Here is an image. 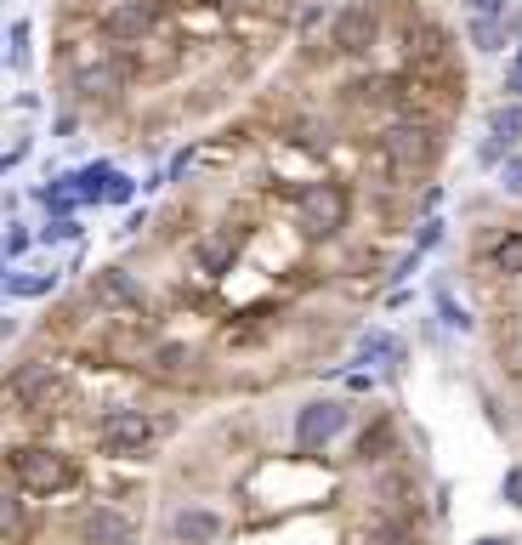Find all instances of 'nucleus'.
Instances as JSON below:
<instances>
[{
    "instance_id": "cd10ccee",
    "label": "nucleus",
    "mask_w": 522,
    "mask_h": 545,
    "mask_svg": "<svg viewBox=\"0 0 522 545\" xmlns=\"http://www.w3.org/2000/svg\"><path fill=\"white\" fill-rule=\"evenodd\" d=\"M29 250H35V233L18 228V222H6V233H0V256L18 262V256H29Z\"/></svg>"
},
{
    "instance_id": "4c0bfd02",
    "label": "nucleus",
    "mask_w": 522,
    "mask_h": 545,
    "mask_svg": "<svg viewBox=\"0 0 522 545\" xmlns=\"http://www.w3.org/2000/svg\"><path fill=\"white\" fill-rule=\"evenodd\" d=\"M148 222H154V216H148V205H142V211H131V216H125V233H142Z\"/></svg>"
},
{
    "instance_id": "dca6fc26",
    "label": "nucleus",
    "mask_w": 522,
    "mask_h": 545,
    "mask_svg": "<svg viewBox=\"0 0 522 545\" xmlns=\"http://www.w3.org/2000/svg\"><path fill=\"white\" fill-rule=\"evenodd\" d=\"M40 540V517L29 506V494L18 483H6L0 472V545H35Z\"/></svg>"
},
{
    "instance_id": "a878e982",
    "label": "nucleus",
    "mask_w": 522,
    "mask_h": 545,
    "mask_svg": "<svg viewBox=\"0 0 522 545\" xmlns=\"http://www.w3.org/2000/svg\"><path fill=\"white\" fill-rule=\"evenodd\" d=\"M432 301H437V318H443L449 330H460V335L471 330V313L460 307V301H454V290H449V284H437V290H432Z\"/></svg>"
},
{
    "instance_id": "b1692460",
    "label": "nucleus",
    "mask_w": 522,
    "mask_h": 545,
    "mask_svg": "<svg viewBox=\"0 0 522 545\" xmlns=\"http://www.w3.org/2000/svg\"><path fill=\"white\" fill-rule=\"evenodd\" d=\"M488 137H500L505 148H517V142H522V103H517V97L488 108Z\"/></svg>"
},
{
    "instance_id": "f704fd0d",
    "label": "nucleus",
    "mask_w": 522,
    "mask_h": 545,
    "mask_svg": "<svg viewBox=\"0 0 522 545\" xmlns=\"http://www.w3.org/2000/svg\"><path fill=\"white\" fill-rule=\"evenodd\" d=\"M471 18H511V0H466Z\"/></svg>"
},
{
    "instance_id": "0eeeda50",
    "label": "nucleus",
    "mask_w": 522,
    "mask_h": 545,
    "mask_svg": "<svg viewBox=\"0 0 522 545\" xmlns=\"http://www.w3.org/2000/svg\"><path fill=\"white\" fill-rule=\"evenodd\" d=\"M347 426H352L347 398H307V404L290 415V443H296L301 455H324Z\"/></svg>"
},
{
    "instance_id": "39448f33",
    "label": "nucleus",
    "mask_w": 522,
    "mask_h": 545,
    "mask_svg": "<svg viewBox=\"0 0 522 545\" xmlns=\"http://www.w3.org/2000/svg\"><path fill=\"white\" fill-rule=\"evenodd\" d=\"M375 142L386 148V159H392L403 176L432 171L437 159H443V148H449V137H443V120H432L426 108H415V114H392V120L375 131Z\"/></svg>"
},
{
    "instance_id": "58836bf2",
    "label": "nucleus",
    "mask_w": 522,
    "mask_h": 545,
    "mask_svg": "<svg viewBox=\"0 0 522 545\" xmlns=\"http://www.w3.org/2000/svg\"><path fill=\"white\" fill-rule=\"evenodd\" d=\"M199 6H210V12H239L244 0H199Z\"/></svg>"
},
{
    "instance_id": "f257e3e1",
    "label": "nucleus",
    "mask_w": 522,
    "mask_h": 545,
    "mask_svg": "<svg viewBox=\"0 0 522 545\" xmlns=\"http://www.w3.org/2000/svg\"><path fill=\"white\" fill-rule=\"evenodd\" d=\"M0 472H6V483H18L29 500H63V494H74L86 483V466L69 449H57L52 438L6 443L0 449Z\"/></svg>"
},
{
    "instance_id": "f3484780",
    "label": "nucleus",
    "mask_w": 522,
    "mask_h": 545,
    "mask_svg": "<svg viewBox=\"0 0 522 545\" xmlns=\"http://www.w3.org/2000/svg\"><path fill=\"white\" fill-rule=\"evenodd\" d=\"M386 460H398V421L392 415H369L364 426H358V438H352V466H386Z\"/></svg>"
},
{
    "instance_id": "4be33fe9",
    "label": "nucleus",
    "mask_w": 522,
    "mask_h": 545,
    "mask_svg": "<svg viewBox=\"0 0 522 545\" xmlns=\"http://www.w3.org/2000/svg\"><path fill=\"white\" fill-rule=\"evenodd\" d=\"M466 40H471V52L494 57V52H505V46H511V29H505V18H471L466 23Z\"/></svg>"
},
{
    "instance_id": "423d86ee",
    "label": "nucleus",
    "mask_w": 522,
    "mask_h": 545,
    "mask_svg": "<svg viewBox=\"0 0 522 545\" xmlns=\"http://www.w3.org/2000/svg\"><path fill=\"white\" fill-rule=\"evenodd\" d=\"M386 40V6L381 0H341L330 12V52L347 63H364Z\"/></svg>"
},
{
    "instance_id": "4468645a",
    "label": "nucleus",
    "mask_w": 522,
    "mask_h": 545,
    "mask_svg": "<svg viewBox=\"0 0 522 545\" xmlns=\"http://www.w3.org/2000/svg\"><path fill=\"white\" fill-rule=\"evenodd\" d=\"M369 511H420V477L398 460L369 466Z\"/></svg>"
},
{
    "instance_id": "ea45409f",
    "label": "nucleus",
    "mask_w": 522,
    "mask_h": 545,
    "mask_svg": "<svg viewBox=\"0 0 522 545\" xmlns=\"http://www.w3.org/2000/svg\"><path fill=\"white\" fill-rule=\"evenodd\" d=\"M471 545H511V540H505V534H477Z\"/></svg>"
},
{
    "instance_id": "412c9836",
    "label": "nucleus",
    "mask_w": 522,
    "mask_h": 545,
    "mask_svg": "<svg viewBox=\"0 0 522 545\" xmlns=\"http://www.w3.org/2000/svg\"><path fill=\"white\" fill-rule=\"evenodd\" d=\"M57 273H12V267H6V279H0V290H6V296L12 301H46V296H57Z\"/></svg>"
},
{
    "instance_id": "e433bc0d",
    "label": "nucleus",
    "mask_w": 522,
    "mask_h": 545,
    "mask_svg": "<svg viewBox=\"0 0 522 545\" xmlns=\"http://www.w3.org/2000/svg\"><path fill=\"white\" fill-rule=\"evenodd\" d=\"M505 91L522 103V63H511V69H505Z\"/></svg>"
},
{
    "instance_id": "ddd939ff",
    "label": "nucleus",
    "mask_w": 522,
    "mask_h": 545,
    "mask_svg": "<svg viewBox=\"0 0 522 545\" xmlns=\"http://www.w3.org/2000/svg\"><path fill=\"white\" fill-rule=\"evenodd\" d=\"M398 52L409 69H432V63H449V29L443 23H432L426 12H409V18L398 23Z\"/></svg>"
},
{
    "instance_id": "c756f323",
    "label": "nucleus",
    "mask_w": 522,
    "mask_h": 545,
    "mask_svg": "<svg viewBox=\"0 0 522 545\" xmlns=\"http://www.w3.org/2000/svg\"><path fill=\"white\" fill-rule=\"evenodd\" d=\"M500 188H505V199H522V154H505V165H500Z\"/></svg>"
},
{
    "instance_id": "a18cd8bd",
    "label": "nucleus",
    "mask_w": 522,
    "mask_h": 545,
    "mask_svg": "<svg viewBox=\"0 0 522 545\" xmlns=\"http://www.w3.org/2000/svg\"><path fill=\"white\" fill-rule=\"evenodd\" d=\"M0 6H6V0H0Z\"/></svg>"
},
{
    "instance_id": "f8f14e48",
    "label": "nucleus",
    "mask_w": 522,
    "mask_h": 545,
    "mask_svg": "<svg viewBox=\"0 0 522 545\" xmlns=\"http://www.w3.org/2000/svg\"><path fill=\"white\" fill-rule=\"evenodd\" d=\"M165 540L171 545H222L227 540V517L205 500H176L165 511Z\"/></svg>"
},
{
    "instance_id": "aec40b11",
    "label": "nucleus",
    "mask_w": 522,
    "mask_h": 545,
    "mask_svg": "<svg viewBox=\"0 0 522 545\" xmlns=\"http://www.w3.org/2000/svg\"><path fill=\"white\" fill-rule=\"evenodd\" d=\"M409 347H403L392 330H364L358 335V347H352V364H381V370H398Z\"/></svg>"
},
{
    "instance_id": "7c9ffc66",
    "label": "nucleus",
    "mask_w": 522,
    "mask_h": 545,
    "mask_svg": "<svg viewBox=\"0 0 522 545\" xmlns=\"http://www.w3.org/2000/svg\"><path fill=\"white\" fill-rule=\"evenodd\" d=\"M500 500L511 511H522V460L517 466H505V477H500Z\"/></svg>"
},
{
    "instance_id": "c9c22d12",
    "label": "nucleus",
    "mask_w": 522,
    "mask_h": 545,
    "mask_svg": "<svg viewBox=\"0 0 522 545\" xmlns=\"http://www.w3.org/2000/svg\"><path fill=\"white\" fill-rule=\"evenodd\" d=\"M188 165H193V148H182V154L165 165V182H182V176H188Z\"/></svg>"
},
{
    "instance_id": "c03bdc74",
    "label": "nucleus",
    "mask_w": 522,
    "mask_h": 545,
    "mask_svg": "<svg viewBox=\"0 0 522 545\" xmlns=\"http://www.w3.org/2000/svg\"><path fill=\"white\" fill-rule=\"evenodd\" d=\"M511 63H522V46H517V57H511Z\"/></svg>"
},
{
    "instance_id": "2eb2a0df",
    "label": "nucleus",
    "mask_w": 522,
    "mask_h": 545,
    "mask_svg": "<svg viewBox=\"0 0 522 545\" xmlns=\"http://www.w3.org/2000/svg\"><path fill=\"white\" fill-rule=\"evenodd\" d=\"M193 267L205 273V279H227L233 267H239V250H244V228H216V233H193Z\"/></svg>"
},
{
    "instance_id": "a19ab883",
    "label": "nucleus",
    "mask_w": 522,
    "mask_h": 545,
    "mask_svg": "<svg viewBox=\"0 0 522 545\" xmlns=\"http://www.w3.org/2000/svg\"><path fill=\"white\" fill-rule=\"evenodd\" d=\"M505 29H511V35L522 40V12H517V18H505Z\"/></svg>"
},
{
    "instance_id": "72a5a7b5",
    "label": "nucleus",
    "mask_w": 522,
    "mask_h": 545,
    "mask_svg": "<svg viewBox=\"0 0 522 545\" xmlns=\"http://www.w3.org/2000/svg\"><path fill=\"white\" fill-rule=\"evenodd\" d=\"M12 69H29V23H12Z\"/></svg>"
},
{
    "instance_id": "37998d69",
    "label": "nucleus",
    "mask_w": 522,
    "mask_h": 545,
    "mask_svg": "<svg viewBox=\"0 0 522 545\" xmlns=\"http://www.w3.org/2000/svg\"><path fill=\"white\" fill-rule=\"evenodd\" d=\"M0 279H6V256H0Z\"/></svg>"
},
{
    "instance_id": "bb28decb",
    "label": "nucleus",
    "mask_w": 522,
    "mask_h": 545,
    "mask_svg": "<svg viewBox=\"0 0 522 545\" xmlns=\"http://www.w3.org/2000/svg\"><path fill=\"white\" fill-rule=\"evenodd\" d=\"M80 239V216H46V228L35 233V245H74Z\"/></svg>"
},
{
    "instance_id": "79ce46f5",
    "label": "nucleus",
    "mask_w": 522,
    "mask_h": 545,
    "mask_svg": "<svg viewBox=\"0 0 522 545\" xmlns=\"http://www.w3.org/2000/svg\"><path fill=\"white\" fill-rule=\"evenodd\" d=\"M18 330V324H12V318H0V341H6V335Z\"/></svg>"
},
{
    "instance_id": "20e7f679",
    "label": "nucleus",
    "mask_w": 522,
    "mask_h": 545,
    "mask_svg": "<svg viewBox=\"0 0 522 545\" xmlns=\"http://www.w3.org/2000/svg\"><path fill=\"white\" fill-rule=\"evenodd\" d=\"M171 432V421H159L154 409H137V404H103V415H91V443L103 460H148L154 443Z\"/></svg>"
},
{
    "instance_id": "6e6552de",
    "label": "nucleus",
    "mask_w": 522,
    "mask_h": 545,
    "mask_svg": "<svg viewBox=\"0 0 522 545\" xmlns=\"http://www.w3.org/2000/svg\"><path fill=\"white\" fill-rule=\"evenodd\" d=\"M165 23H171V6H165V0H114L103 18H97V35H103L108 46H142V40H154Z\"/></svg>"
},
{
    "instance_id": "473e14b6",
    "label": "nucleus",
    "mask_w": 522,
    "mask_h": 545,
    "mask_svg": "<svg viewBox=\"0 0 522 545\" xmlns=\"http://www.w3.org/2000/svg\"><path fill=\"white\" fill-rule=\"evenodd\" d=\"M437 245H443V216H426V222H420V233H415V250L426 256V250H437Z\"/></svg>"
},
{
    "instance_id": "6ab92c4d",
    "label": "nucleus",
    "mask_w": 522,
    "mask_h": 545,
    "mask_svg": "<svg viewBox=\"0 0 522 545\" xmlns=\"http://www.w3.org/2000/svg\"><path fill=\"white\" fill-rule=\"evenodd\" d=\"M483 267L494 279H522V228H500L483 245Z\"/></svg>"
},
{
    "instance_id": "a211bd4d",
    "label": "nucleus",
    "mask_w": 522,
    "mask_h": 545,
    "mask_svg": "<svg viewBox=\"0 0 522 545\" xmlns=\"http://www.w3.org/2000/svg\"><path fill=\"white\" fill-rule=\"evenodd\" d=\"M358 545H420V511H369Z\"/></svg>"
},
{
    "instance_id": "393cba45",
    "label": "nucleus",
    "mask_w": 522,
    "mask_h": 545,
    "mask_svg": "<svg viewBox=\"0 0 522 545\" xmlns=\"http://www.w3.org/2000/svg\"><path fill=\"white\" fill-rule=\"evenodd\" d=\"M35 199L46 205V216H74V211H80V194H74L69 176H52V182H46Z\"/></svg>"
},
{
    "instance_id": "9d476101",
    "label": "nucleus",
    "mask_w": 522,
    "mask_h": 545,
    "mask_svg": "<svg viewBox=\"0 0 522 545\" xmlns=\"http://www.w3.org/2000/svg\"><path fill=\"white\" fill-rule=\"evenodd\" d=\"M142 381H154L165 392H188L199 387V370H205V352L188 347V341H154V347L137 358Z\"/></svg>"
},
{
    "instance_id": "9b49d317",
    "label": "nucleus",
    "mask_w": 522,
    "mask_h": 545,
    "mask_svg": "<svg viewBox=\"0 0 522 545\" xmlns=\"http://www.w3.org/2000/svg\"><path fill=\"white\" fill-rule=\"evenodd\" d=\"M69 534H74V545H137L131 511L108 506V500H86V506L69 517Z\"/></svg>"
},
{
    "instance_id": "c85d7f7f",
    "label": "nucleus",
    "mask_w": 522,
    "mask_h": 545,
    "mask_svg": "<svg viewBox=\"0 0 522 545\" xmlns=\"http://www.w3.org/2000/svg\"><path fill=\"white\" fill-rule=\"evenodd\" d=\"M131 199H137V182H131L125 171H114L108 176V188H103V205H131Z\"/></svg>"
},
{
    "instance_id": "7ed1b4c3",
    "label": "nucleus",
    "mask_w": 522,
    "mask_h": 545,
    "mask_svg": "<svg viewBox=\"0 0 522 545\" xmlns=\"http://www.w3.org/2000/svg\"><path fill=\"white\" fill-rule=\"evenodd\" d=\"M0 398L12 404V415L40 421L46 432H52V421L63 415V404L74 398V387H69V375H63V364H52V358H23L18 370L0 375Z\"/></svg>"
},
{
    "instance_id": "5701e85b",
    "label": "nucleus",
    "mask_w": 522,
    "mask_h": 545,
    "mask_svg": "<svg viewBox=\"0 0 522 545\" xmlns=\"http://www.w3.org/2000/svg\"><path fill=\"white\" fill-rule=\"evenodd\" d=\"M108 176H114V165H108V159H97V165H80V171H69V182H74V194H80V205H103Z\"/></svg>"
},
{
    "instance_id": "f03ea898",
    "label": "nucleus",
    "mask_w": 522,
    "mask_h": 545,
    "mask_svg": "<svg viewBox=\"0 0 522 545\" xmlns=\"http://www.w3.org/2000/svg\"><path fill=\"white\" fill-rule=\"evenodd\" d=\"M273 199H284V211L296 216V228L307 239H341L352 222V188L335 176H313V182H273Z\"/></svg>"
},
{
    "instance_id": "1a4fd4ad",
    "label": "nucleus",
    "mask_w": 522,
    "mask_h": 545,
    "mask_svg": "<svg viewBox=\"0 0 522 545\" xmlns=\"http://www.w3.org/2000/svg\"><path fill=\"white\" fill-rule=\"evenodd\" d=\"M86 301L97 313H108L114 324H148V296L125 267H97L86 279Z\"/></svg>"
},
{
    "instance_id": "2f4dec72",
    "label": "nucleus",
    "mask_w": 522,
    "mask_h": 545,
    "mask_svg": "<svg viewBox=\"0 0 522 545\" xmlns=\"http://www.w3.org/2000/svg\"><path fill=\"white\" fill-rule=\"evenodd\" d=\"M505 154H511V148H505L500 137H483V142H477V165H483V171H500Z\"/></svg>"
}]
</instances>
